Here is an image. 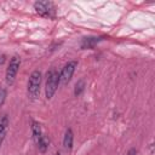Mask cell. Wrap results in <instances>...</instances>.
Here are the masks:
<instances>
[{
	"label": "cell",
	"mask_w": 155,
	"mask_h": 155,
	"mask_svg": "<svg viewBox=\"0 0 155 155\" xmlns=\"http://www.w3.org/2000/svg\"><path fill=\"white\" fill-rule=\"evenodd\" d=\"M58 85H59V74L54 69H51L47 73L46 86H45V94H46L47 99L53 97V94L56 93V91L58 88Z\"/></svg>",
	"instance_id": "1"
},
{
	"label": "cell",
	"mask_w": 155,
	"mask_h": 155,
	"mask_svg": "<svg viewBox=\"0 0 155 155\" xmlns=\"http://www.w3.org/2000/svg\"><path fill=\"white\" fill-rule=\"evenodd\" d=\"M40 85H41V73L39 70H35L31 73L28 81V97L30 99H36L39 97Z\"/></svg>",
	"instance_id": "2"
},
{
	"label": "cell",
	"mask_w": 155,
	"mask_h": 155,
	"mask_svg": "<svg viewBox=\"0 0 155 155\" xmlns=\"http://www.w3.org/2000/svg\"><path fill=\"white\" fill-rule=\"evenodd\" d=\"M34 8L40 16L46 18H53L56 15L54 5L51 1H36L34 4Z\"/></svg>",
	"instance_id": "3"
},
{
	"label": "cell",
	"mask_w": 155,
	"mask_h": 155,
	"mask_svg": "<svg viewBox=\"0 0 155 155\" xmlns=\"http://www.w3.org/2000/svg\"><path fill=\"white\" fill-rule=\"evenodd\" d=\"M19 64H21V61L17 56L12 57L10 59V63H8V67L6 69V82L8 85H12L13 81H15V78L17 75V71L19 69Z\"/></svg>",
	"instance_id": "4"
},
{
	"label": "cell",
	"mask_w": 155,
	"mask_h": 155,
	"mask_svg": "<svg viewBox=\"0 0 155 155\" xmlns=\"http://www.w3.org/2000/svg\"><path fill=\"white\" fill-rule=\"evenodd\" d=\"M76 65H78V62L76 61H70V62H68L63 67V69H62V71L59 74V82L61 84L67 85L70 81V79H71V76H73V74L75 71Z\"/></svg>",
	"instance_id": "5"
},
{
	"label": "cell",
	"mask_w": 155,
	"mask_h": 155,
	"mask_svg": "<svg viewBox=\"0 0 155 155\" xmlns=\"http://www.w3.org/2000/svg\"><path fill=\"white\" fill-rule=\"evenodd\" d=\"M73 140H74V134H73V131L70 128H68L64 133V138H63V147L65 150H71L73 148Z\"/></svg>",
	"instance_id": "6"
},
{
	"label": "cell",
	"mask_w": 155,
	"mask_h": 155,
	"mask_svg": "<svg viewBox=\"0 0 155 155\" xmlns=\"http://www.w3.org/2000/svg\"><path fill=\"white\" fill-rule=\"evenodd\" d=\"M7 126H8V116L6 114H2L0 116V145L4 140V138H5Z\"/></svg>",
	"instance_id": "7"
},
{
	"label": "cell",
	"mask_w": 155,
	"mask_h": 155,
	"mask_svg": "<svg viewBox=\"0 0 155 155\" xmlns=\"http://www.w3.org/2000/svg\"><path fill=\"white\" fill-rule=\"evenodd\" d=\"M31 134H33V139L35 143H38L40 140V138L42 137V132H41V127L36 121L31 122Z\"/></svg>",
	"instance_id": "8"
},
{
	"label": "cell",
	"mask_w": 155,
	"mask_h": 155,
	"mask_svg": "<svg viewBox=\"0 0 155 155\" xmlns=\"http://www.w3.org/2000/svg\"><path fill=\"white\" fill-rule=\"evenodd\" d=\"M36 144H38L39 150H40L41 153H45V151L47 150V148H48V139L46 138V136L42 134V137L40 138V140H39Z\"/></svg>",
	"instance_id": "9"
},
{
	"label": "cell",
	"mask_w": 155,
	"mask_h": 155,
	"mask_svg": "<svg viewBox=\"0 0 155 155\" xmlns=\"http://www.w3.org/2000/svg\"><path fill=\"white\" fill-rule=\"evenodd\" d=\"M98 40H97V38H88V39H85L84 41H82V44H81V47L82 48H90V47H92L96 42H97Z\"/></svg>",
	"instance_id": "10"
},
{
	"label": "cell",
	"mask_w": 155,
	"mask_h": 155,
	"mask_svg": "<svg viewBox=\"0 0 155 155\" xmlns=\"http://www.w3.org/2000/svg\"><path fill=\"white\" fill-rule=\"evenodd\" d=\"M84 88H85V82H84L82 80L78 81V82H76V85H75V91H74L75 96H79V94H81V92L84 91Z\"/></svg>",
	"instance_id": "11"
},
{
	"label": "cell",
	"mask_w": 155,
	"mask_h": 155,
	"mask_svg": "<svg viewBox=\"0 0 155 155\" xmlns=\"http://www.w3.org/2000/svg\"><path fill=\"white\" fill-rule=\"evenodd\" d=\"M5 99H6V90L4 87H0V107L4 104Z\"/></svg>",
	"instance_id": "12"
},
{
	"label": "cell",
	"mask_w": 155,
	"mask_h": 155,
	"mask_svg": "<svg viewBox=\"0 0 155 155\" xmlns=\"http://www.w3.org/2000/svg\"><path fill=\"white\" fill-rule=\"evenodd\" d=\"M126 155H137V150L132 148V149H130V150H128V153H127Z\"/></svg>",
	"instance_id": "13"
},
{
	"label": "cell",
	"mask_w": 155,
	"mask_h": 155,
	"mask_svg": "<svg viewBox=\"0 0 155 155\" xmlns=\"http://www.w3.org/2000/svg\"><path fill=\"white\" fill-rule=\"evenodd\" d=\"M4 61H5V56L4 54H0V64H2Z\"/></svg>",
	"instance_id": "14"
},
{
	"label": "cell",
	"mask_w": 155,
	"mask_h": 155,
	"mask_svg": "<svg viewBox=\"0 0 155 155\" xmlns=\"http://www.w3.org/2000/svg\"><path fill=\"white\" fill-rule=\"evenodd\" d=\"M57 155H61V154H57Z\"/></svg>",
	"instance_id": "15"
}]
</instances>
